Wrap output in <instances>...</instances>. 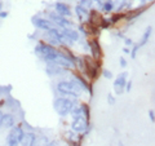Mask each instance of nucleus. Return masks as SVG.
Listing matches in <instances>:
<instances>
[{"mask_svg":"<svg viewBox=\"0 0 155 146\" xmlns=\"http://www.w3.org/2000/svg\"><path fill=\"white\" fill-rule=\"evenodd\" d=\"M70 127L71 131H74L75 133L87 136L89 132V120H87L84 116H79L76 119H71Z\"/></svg>","mask_w":155,"mask_h":146,"instance_id":"obj_5","label":"nucleus"},{"mask_svg":"<svg viewBox=\"0 0 155 146\" xmlns=\"http://www.w3.org/2000/svg\"><path fill=\"white\" fill-rule=\"evenodd\" d=\"M79 5L87 9V11H89L92 7V0H79Z\"/></svg>","mask_w":155,"mask_h":146,"instance_id":"obj_29","label":"nucleus"},{"mask_svg":"<svg viewBox=\"0 0 155 146\" xmlns=\"http://www.w3.org/2000/svg\"><path fill=\"white\" fill-rule=\"evenodd\" d=\"M151 32H153V27H151V26H147L146 28H145V31H143L141 39H140V43H138L140 48H141V47H145V45H146L147 43H149L150 36H151Z\"/></svg>","mask_w":155,"mask_h":146,"instance_id":"obj_21","label":"nucleus"},{"mask_svg":"<svg viewBox=\"0 0 155 146\" xmlns=\"http://www.w3.org/2000/svg\"><path fill=\"white\" fill-rule=\"evenodd\" d=\"M3 116H4V111L0 109V129H2V121H3Z\"/></svg>","mask_w":155,"mask_h":146,"instance_id":"obj_38","label":"nucleus"},{"mask_svg":"<svg viewBox=\"0 0 155 146\" xmlns=\"http://www.w3.org/2000/svg\"><path fill=\"white\" fill-rule=\"evenodd\" d=\"M70 116H71V119H76V118H79V116H83V110H81L80 104H76L74 108H72Z\"/></svg>","mask_w":155,"mask_h":146,"instance_id":"obj_23","label":"nucleus"},{"mask_svg":"<svg viewBox=\"0 0 155 146\" xmlns=\"http://www.w3.org/2000/svg\"><path fill=\"white\" fill-rule=\"evenodd\" d=\"M36 137H38V134L34 132V131H26V133H25V136H23L19 146H34L35 145Z\"/></svg>","mask_w":155,"mask_h":146,"instance_id":"obj_16","label":"nucleus"},{"mask_svg":"<svg viewBox=\"0 0 155 146\" xmlns=\"http://www.w3.org/2000/svg\"><path fill=\"white\" fill-rule=\"evenodd\" d=\"M8 17V12H0V18H7Z\"/></svg>","mask_w":155,"mask_h":146,"instance_id":"obj_39","label":"nucleus"},{"mask_svg":"<svg viewBox=\"0 0 155 146\" xmlns=\"http://www.w3.org/2000/svg\"><path fill=\"white\" fill-rule=\"evenodd\" d=\"M124 44H125V47H128V48H132L134 44H133V40L130 38H125L124 39Z\"/></svg>","mask_w":155,"mask_h":146,"instance_id":"obj_32","label":"nucleus"},{"mask_svg":"<svg viewBox=\"0 0 155 146\" xmlns=\"http://www.w3.org/2000/svg\"><path fill=\"white\" fill-rule=\"evenodd\" d=\"M2 9H3V3L0 2V12H2Z\"/></svg>","mask_w":155,"mask_h":146,"instance_id":"obj_42","label":"nucleus"},{"mask_svg":"<svg viewBox=\"0 0 155 146\" xmlns=\"http://www.w3.org/2000/svg\"><path fill=\"white\" fill-rule=\"evenodd\" d=\"M118 146H124V145H123V142H122V141H119V142H118Z\"/></svg>","mask_w":155,"mask_h":146,"instance_id":"obj_41","label":"nucleus"},{"mask_svg":"<svg viewBox=\"0 0 155 146\" xmlns=\"http://www.w3.org/2000/svg\"><path fill=\"white\" fill-rule=\"evenodd\" d=\"M74 146H81V144H76V145H74Z\"/></svg>","mask_w":155,"mask_h":146,"instance_id":"obj_43","label":"nucleus"},{"mask_svg":"<svg viewBox=\"0 0 155 146\" xmlns=\"http://www.w3.org/2000/svg\"><path fill=\"white\" fill-rule=\"evenodd\" d=\"M34 51H35V55L39 58H43V57H45L48 55L56 53L58 51V48H56V47H53L51 44H48V43H45V41L40 40V41H38V44H36V47H35V49H34Z\"/></svg>","mask_w":155,"mask_h":146,"instance_id":"obj_8","label":"nucleus"},{"mask_svg":"<svg viewBox=\"0 0 155 146\" xmlns=\"http://www.w3.org/2000/svg\"><path fill=\"white\" fill-rule=\"evenodd\" d=\"M16 125V118L11 113H4L3 121H2V128L3 129H12Z\"/></svg>","mask_w":155,"mask_h":146,"instance_id":"obj_17","label":"nucleus"},{"mask_svg":"<svg viewBox=\"0 0 155 146\" xmlns=\"http://www.w3.org/2000/svg\"><path fill=\"white\" fill-rule=\"evenodd\" d=\"M128 74L129 72L124 71V72H120V74L116 76V79L114 80L115 95H123L125 92V84H127V81H128Z\"/></svg>","mask_w":155,"mask_h":146,"instance_id":"obj_10","label":"nucleus"},{"mask_svg":"<svg viewBox=\"0 0 155 146\" xmlns=\"http://www.w3.org/2000/svg\"><path fill=\"white\" fill-rule=\"evenodd\" d=\"M102 12L104 13H110V12H113V9H114V0H105L104 2V5H102Z\"/></svg>","mask_w":155,"mask_h":146,"instance_id":"obj_26","label":"nucleus"},{"mask_svg":"<svg viewBox=\"0 0 155 146\" xmlns=\"http://www.w3.org/2000/svg\"><path fill=\"white\" fill-rule=\"evenodd\" d=\"M61 32L64 34L65 36H67L70 39V40L72 41H79V39H80V32L75 30V28H72V27H65V28H60Z\"/></svg>","mask_w":155,"mask_h":146,"instance_id":"obj_18","label":"nucleus"},{"mask_svg":"<svg viewBox=\"0 0 155 146\" xmlns=\"http://www.w3.org/2000/svg\"><path fill=\"white\" fill-rule=\"evenodd\" d=\"M48 144H49V138H48V136L38 134L35 145H34V146H48Z\"/></svg>","mask_w":155,"mask_h":146,"instance_id":"obj_24","label":"nucleus"},{"mask_svg":"<svg viewBox=\"0 0 155 146\" xmlns=\"http://www.w3.org/2000/svg\"><path fill=\"white\" fill-rule=\"evenodd\" d=\"M84 60V71L83 75L85 78H88V80L91 83H93L94 80H97V78L100 76L101 72V61H96L92 56L84 55L81 56Z\"/></svg>","mask_w":155,"mask_h":146,"instance_id":"obj_2","label":"nucleus"},{"mask_svg":"<svg viewBox=\"0 0 155 146\" xmlns=\"http://www.w3.org/2000/svg\"><path fill=\"white\" fill-rule=\"evenodd\" d=\"M123 52L125 53V55H130V49H129L128 47H124V48H123Z\"/></svg>","mask_w":155,"mask_h":146,"instance_id":"obj_40","label":"nucleus"},{"mask_svg":"<svg viewBox=\"0 0 155 146\" xmlns=\"http://www.w3.org/2000/svg\"><path fill=\"white\" fill-rule=\"evenodd\" d=\"M138 49H140V45H138V44H134V45L132 47V49H130V57H132V58H136V57H137V52H138Z\"/></svg>","mask_w":155,"mask_h":146,"instance_id":"obj_30","label":"nucleus"},{"mask_svg":"<svg viewBox=\"0 0 155 146\" xmlns=\"http://www.w3.org/2000/svg\"><path fill=\"white\" fill-rule=\"evenodd\" d=\"M149 8L147 4H141L140 7H137L136 9H133V11H129V12H125V19H127L128 22L133 21V19H136L137 17H140L141 14L146 11V9Z\"/></svg>","mask_w":155,"mask_h":146,"instance_id":"obj_13","label":"nucleus"},{"mask_svg":"<svg viewBox=\"0 0 155 146\" xmlns=\"http://www.w3.org/2000/svg\"><path fill=\"white\" fill-rule=\"evenodd\" d=\"M25 133L26 131L22 125L16 124L12 129H9V133L7 134V146H19Z\"/></svg>","mask_w":155,"mask_h":146,"instance_id":"obj_4","label":"nucleus"},{"mask_svg":"<svg viewBox=\"0 0 155 146\" xmlns=\"http://www.w3.org/2000/svg\"><path fill=\"white\" fill-rule=\"evenodd\" d=\"M149 118L151 120V123H155V111L154 110H149Z\"/></svg>","mask_w":155,"mask_h":146,"instance_id":"obj_35","label":"nucleus"},{"mask_svg":"<svg viewBox=\"0 0 155 146\" xmlns=\"http://www.w3.org/2000/svg\"><path fill=\"white\" fill-rule=\"evenodd\" d=\"M111 22H113V25H115V23L120 22L122 19H125V12H115L113 16L110 17Z\"/></svg>","mask_w":155,"mask_h":146,"instance_id":"obj_25","label":"nucleus"},{"mask_svg":"<svg viewBox=\"0 0 155 146\" xmlns=\"http://www.w3.org/2000/svg\"><path fill=\"white\" fill-rule=\"evenodd\" d=\"M69 70L64 69V67L54 65V64H48L45 67V72L51 76H61V75H66V72Z\"/></svg>","mask_w":155,"mask_h":146,"instance_id":"obj_14","label":"nucleus"},{"mask_svg":"<svg viewBox=\"0 0 155 146\" xmlns=\"http://www.w3.org/2000/svg\"><path fill=\"white\" fill-rule=\"evenodd\" d=\"M48 146H60V141H57V140H52V141H49V144H48Z\"/></svg>","mask_w":155,"mask_h":146,"instance_id":"obj_37","label":"nucleus"},{"mask_svg":"<svg viewBox=\"0 0 155 146\" xmlns=\"http://www.w3.org/2000/svg\"><path fill=\"white\" fill-rule=\"evenodd\" d=\"M75 13H76L78 19L81 22V25L87 23V21H88V17H89V11H87V9H84L83 7H80L79 4H78V5L75 7Z\"/></svg>","mask_w":155,"mask_h":146,"instance_id":"obj_20","label":"nucleus"},{"mask_svg":"<svg viewBox=\"0 0 155 146\" xmlns=\"http://www.w3.org/2000/svg\"><path fill=\"white\" fill-rule=\"evenodd\" d=\"M78 104L76 98H70V97H57L53 102V108H54V111L57 113V115H60L61 118H66L71 114L72 108Z\"/></svg>","mask_w":155,"mask_h":146,"instance_id":"obj_3","label":"nucleus"},{"mask_svg":"<svg viewBox=\"0 0 155 146\" xmlns=\"http://www.w3.org/2000/svg\"><path fill=\"white\" fill-rule=\"evenodd\" d=\"M101 19H102V16L100 14V12L98 11H94V9H91V11H89V17H88V21H87V23L100 27Z\"/></svg>","mask_w":155,"mask_h":146,"instance_id":"obj_19","label":"nucleus"},{"mask_svg":"<svg viewBox=\"0 0 155 146\" xmlns=\"http://www.w3.org/2000/svg\"><path fill=\"white\" fill-rule=\"evenodd\" d=\"M119 64H120V67H127V60H125L124 57H120L119 58Z\"/></svg>","mask_w":155,"mask_h":146,"instance_id":"obj_34","label":"nucleus"},{"mask_svg":"<svg viewBox=\"0 0 155 146\" xmlns=\"http://www.w3.org/2000/svg\"><path fill=\"white\" fill-rule=\"evenodd\" d=\"M47 18L49 19V21L52 23H54V25L57 27H60V28H65V27H71L72 26V23L71 21H69L66 17H62L60 16L57 12H47Z\"/></svg>","mask_w":155,"mask_h":146,"instance_id":"obj_7","label":"nucleus"},{"mask_svg":"<svg viewBox=\"0 0 155 146\" xmlns=\"http://www.w3.org/2000/svg\"><path fill=\"white\" fill-rule=\"evenodd\" d=\"M71 76L74 78V79L79 83V85L83 88V91H87L89 93V96L92 97L93 96V87H92V83L88 81V79L83 75V74H80L79 71H72L71 72Z\"/></svg>","mask_w":155,"mask_h":146,"instance_id":"obj_11","label":"nucleus"},{"mask_svg":"<svg viewBox=\"0 0 155 146\" xmlns=\"http://www.w3.org/2000/svg\"><path fill=\"white\" fill-rule=\"evenodd\" d=\"M81 110H83V116L87 120H91V108L88 104H80Z\"/></svg>","mask_w":155,"mask_h":146,"instance_id":"obj_28","label":"nucleus"},{"mask_svg":"<svg viewBox=\"0 0 155 146\" xmlns=\"http://www.w3.org/2000/svg\"><path fill=\"white\" fill-rule=\"evenodd\" d=\"M115 97H114V95L113 93H109L107 95V102H109V105H115Z\"/></svg>","mask_w":155,"mask_h":146,"instance_id":"obj_33","label":"nucleus"},{"mask_svg":"<svg viewBox=\"0 0 155 146\" xmlns=\"http://www.w3.org/2000/svg\"><path fill=\"white\" fill-rule=\"evenodd\" d=\"M61 36H62V34H61V30L60 28H57V27H52L51 30H48L45 31V34L43 35V39L45 40V43H48V44H51L53 47H61Z\"/></svg>","mask_w":155,"mask_h":146,"instance_id":"obj_6","label":"nucleus"},{"mask_svg":"<svg viewBox=\"0 0 155 146\" xmlns=\"http://www.w3.org/2000/svg\"><path fill=\"white\" fill-rule=\"evenodd\" d=\"M128 7H129V3L127 0H114V9L116 12H123Z\"/></svg>","mask_w":155,"mask_h":146,"instance_id":"obj_22","label":"nucleus"},{"mask_svg":"<svg viewBox=\"0 0 155 146\" xmlns=\"http://www.w3.org/2000/svg\"><path fill=\"white\" fill-rule=\"evenodd\" d=\"M132 84H133V83H132V80H128L127 81V84H125V92H130V89H132Z\"/></svg>","mask_w":155,"mask_h":146,"instance_id":"obj_36","label":"nucleus"},{"mask_svg":"<svg viewBox=\"0 0 155 146\" xmlns=\"http://www.w3.org/2000/svg\"><path fill=\"white\" fill-rule=\"evenodd\" d=\"M101 74H102V76L106 78V79H111V78H113V72H111L110 70L104 69V70H101Z\"/></svg>","mask_w":155,"mask_h":146,"instance_id":"obj_31","label":"nucleus"},{"mask_svg":"<svg viewBox=\"0 0 155 146\" xmlns=\"http://www.w3.org/2000/svg\"><path fill=\"white\" fill-rule=\"evenodd\" d=\"M32 23L34 26L39 30H43V31H48L51 30L53 27V23L49 21L48 18H44V17H34L32 18Z\"/></svg>","mask_w":155,"mask_h":146,"instance_id":"obj_12","label":"nucleus"},{"mask_svg":"<svg viewBox=\"0 0 155 146\" xmlns=\"http://www.w3.org/2000/svg\"><path fill=\"white\" fill-rule=\"evenodd\" d=\"M57 91L64 96V97H72V98H79L81 96V92H83V88L79 85L74 78H70V80H60L56 85Z\"/></svg>","mask_w":155,"mask_h":146,"instance_id":"obj_1","label":"nucleus"},{"mask_svg":"<svg viewBox=\"0 0 155 146\" xmlns=\"http://www.w3.org/2000/svg\"><path fill=\"white\" fill-rule=\"evenodd\" d=\"M111 26H113L111 19L102 17V19H101V22H100V28H102V30H107V28H110Z\"/></svg>","mask_w":155,"mask_h":146,"instance_id":"obj_27","label":"nucleus"},{"mask_svg":"<svg viewBox=\"0 0 155 146\" xmlns=\"http://www.w3.org/2000/svg\"><path fill=\"white\" fill-rule=\"evenodd\" d=\"M88 45H89V52H91V56L94 58L96 61H101L104 57V51L101 48V44L98 41L97 38H92V39H88Z\"/></svg>","mask_w":155,"mask_h":146,"instance_id":"obj_9","label":"nucleus"},{"mask_svg":"<svg viewBox=\"0 0 155 146\" xmlns=\"http://www.w3.org/2000/svg\"><path fill=\"white\" fill-rule=\"evenodd\" d=\"M54 12H57L60 16H62V17H70L71 16V9H70V7L67 5V4H65V3H62V2H57V3H54Z\"/></svg>","mask_w":155,"mask_h":146,"instance_id":"obj_15","label":"nucleus"}]
</instances>
